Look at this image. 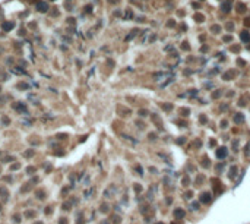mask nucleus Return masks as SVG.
Segmentation results:
<instances>
[{"label": "nucleus", "mask_w": 250, "mask_h": 224, "mask_svg": "<svg viewBox=\"0 0 250 224\" xmlns=\"http://www.w3.org/2000/svg\"><path fill=\"white\" fill-rule=\"evenodd\" d=\"M34 152H35L34 149H28V151H25L22 155H24L25 158H29V157H32V155H34Z\"/></svg>", "instance_id": "obj_16"}, {"label": "nucleus", "mask_w": 250, "mask_h": 224, "mask_svg": "<svg viewBox=\"0 0 250 224\" xmlns=\"http://www.w3.org/2000/svg\"><path fill=\"white\" fill-rule=\"evenodd\" d=\"M13 107H15L16 110H19V112H22V110L25 112V106H24V104H15Z\"/></svg>", "instance_id": "obj_22"}, {"label": "nucleus", "mask_w": 250, "mask_h": 224, "mask_svg": "<svg viewBox=\"0 0 250 224\" xmlns=\"http://www.w3.org/2000/svg\"><path fill=\"white\" fill-rule=\"evenodd\" d=\"M0 211H1V207H0Z\"/></svg>", "instance_id": "obj_47"}, {"label": "nucleus", "mask_w": 250, "mask_h": 224, "mask_svg": "<svg viewBox=\"0 0 250 224\" xmlns=\"http://www.w3.org/2000/svg\"><path fill=\"white\" fill-rule=\"evenodd\" d=\"M35 9H37L38 12H47V10H48V4H47L45 1H38V3L35 4Z\"/></svg>", "instance_id": "obj_5"}, {"label": "nucleus", "mask_w": 250, "mask_h": 224, "mask_svg": "<svg viewBox=\"0 0 250 224\" xmlns=\"http://www.w3.org/2000/svg\"><path fill=\"white\" fill-rule=\"evenodd\" d=\"M59 224H69V220L64 218V217H62V218L59 220Z\"/></svg>", "instance_id": "obj_29"}, {"label": "nucleus", "mask_w": 250, "mask_h": 224, "mask_svg": "<svg viewBox=\"0 0 250 224\" xmlns=\"http://www.w3.org/2000/svg\"><path fill=\"white\" fill-rule=\"evenodd\" d=\"M192 196H193V192H187L186 193V198H192Z\"/></svg>", "instance_id": "obj_41"}, {"label": "nucleus", "mask_w": 250, "mask_h": 224, "mask_svg": "<svg viewBox=\"0 0 250 224\" xmlns=\"http://www.w3.org/2000/svg\"><path fill=\"white\" fill-rule=\"evenodd\" d=\"M35 224H42V223H41V221H38V223H35Z\"/></svg>", "instance_id": "obj_45"}, {"label": "nucleus", "mask_w": 250, "mask_h": 224, "mask_svg": "<svg viewBox=\"0 0 250 224\" xmlns=\"http://www.w3.org/2000/svg\"><path fill=\"white\" fill-rule=\"evenodd\" d=\"M219 31H221V27H219V25H212V27H211V32L218 34Z\"/></svg>", "instance_id": "obj_15"}, {"label": "nucleus", "mask_w": 250, "mask_h": 224, "mask_svg": "<svg viewBox=\"0 0 250 224\" xmlns=\"http://www.w3.org/2000/svg\"><path fill=\"white\" fill-rule=\"evenodd\" d=\"M234 122L239 125V123H244V116L241 114V113H237L236 116H234Z\"/></svg>", "instance_id": "obj_12"}, {"label": "nucleus", "mask_w": 250, "mask_h": 224, "mask_svg": "<svg viewBox=\"0 0 250 224\" xmlns=\"http://www.w3.org/2000/svg\"><path fill=\"white\" fill-rule=\"evenodd\" d=\"M184 215H186V212H184L183 208H176V210H174V217H176V220H181V218H184Z\"/></svg>", "instance_id": "obj_4"}, {"label": "nucleus", "mask_w": 250, "mask_h": 224, "mask_svg": "<svg viewBox=\"0 0 250 224\" xmlns=\"http://www.w3.org/2000/svg\"><path fill=\"white\" fill-rule=\"evenodd\" d=\"M37 171V167H34V166H29V167H27V173L28 174H34Z\"/></svg>", "instance_id": "obj_19"}, {"label": "nucleus", "mask_w": 250, "mask_h": 224, "mask_svg": "<svg viewBox=\"0 0 250 224\" xmlns=\"http://www.w3.org/2000/svg\"><path fill=\"white\" fill-rule=\"evenodd\" d=\"M157 224H165V223H163V221H158V223H157Z\"/></svg>", "instance_id": "obj_44"}, {"label": "nucleus", "mask_w": 250, "mask_h": 224, "mask_svg": "<svg viewBox=\"0 0 250 224\" xmlns=\"http://www.w3.org/2000/svg\"><path fill=\"white\" fill-rule=\"evenodd\" d=\"M225 28H227V30H228V31H231V30H233V28H234V25H233V22H228V24H227V27H225Z\"/></svg>", "instance_id": "obj_33"}, {"label": "nucleus", "mask_w": 250, "mask_h": 224, "mask_svg": "<svg viewBox=\"0 0 250 224\" xmlns=\"http://www.w3.org/2000/svg\"><path fill=\"white\" fill-rule=\"evenodd\" d=\"M107 1H108V3H113V4H114V3H117L119 0H107Z\"/></svg>", "instance_id": "obj_43"}, {"label": "nucleus", "mask_w": 250, "mask_h": 224, "mask_svg": "<svg viewBox=\"0 0 250 224\" xmlns=\"http://www.w3.org/2000/svg\"><path fill=\"white\" fill-rule=\"evenodd\" d=\"M240 40L243 41V42H250V32L249 31H241L240 32Z\"/></svg>", "instance_id": "obj_6"}, {"label": "nucleus", "mask_w": 250, "mask_h": 224, "mask_svg": "<svg viewBox=\"0 0 250 224\" xmlns=\"http://www.w3.org/2000/svg\"><path fill=\"white\" fill-rule=\"evenodd\" d=\"M13 27H15V22H10V21H6V22L1 24V28H3V31H6V32L10 31Z\"/></svg>", "instance_id": "obj_7"}, {"label": "nucleus", "mask_w": 250, "mask_h": 224, "mask_svg": "<svg viewBox=\"0 0 250 224\" xmlns=\"http://www.w3.org/2000/svg\"><path fill=\"white\" fill-rule=\"evenodd\" d=\"M0 195H1V198H3V199H6V198H7V189H6L4 186L0 187Z\"/></svg>", "instance_id": "obj_14"}, {"label": "nucleus", "mask_w": 250, "mask_h": 224, "mask_svg": "<svg viewBox=\"0 0 250 224\" xmlns=\"http://www.w3.org/2000/svg\"><path fill=\"white\" fill-rule=\"evenodd\" d=\"M212 187H213L215 196H218V195H221V193L224 192V186H222V183H221L218 179H213V180H212Z\"/></svg>", "instance_id": "obj_1"}, {"label": "nucleus", "mask_w": 250, "mask_h": 224, "mask_svg": "<svg viewBox=\"0 0 250 224\" xmlns=\"http://www.w3.org/2000/svg\"><path fill=\"white\" fill-rule=\"evenodd\" d=\"M25 217H28V218L35 217V212H34V211H27V212H25Z\"/></svg>", "instance_id": "obj_25"}, {"label": "nucleus", "mask_w": 250, "mask_h": 224, "mask_svg": "<svg viewBox=\"0 0 250 224\" xmlns=\"http://www.w3.org/2000/svg\"><path fill=\"white\" fill-rule=\"evenodd\" d=\"M201 1H202V0H201Z\"/></svg>", "instance_id": "obj_49"}, {"label": "nucleus", "mask_w": 250, "mask_h": 224, "mask_svg": "<svg viewBox=\"0 0 250 224\" xmlns=\"http://www.w3.org/2000/svg\"><path fill=\"white\" fill-rule=\"evenodd\" d=\"M183 183H184V186H187V185H189V179L184 177V179H183Z\"/></svg>", "instance_id": "obj_38"}, {"label": "nucleus", "mask_w": 250, "mask_h": 224, "mask_svg": "<svg viewBox=\"0 0 250 224\" xmlns=\"http://www.w3.org/2000/svg\"><path fill=\"white\" fill-rule=\"evenodd\" d=\"M178 113H180L181 116H184V117H186V116H189L190 110H189V109H186V107H183V109H180V110H178Z\"/></svg>", "instance_id": "obj_17"}, {"label": "nucleus", "mask_w": 250, "mask_h": 224, "mask_svg": "<svg viewBox=\"0 0 250 224\" xmlns=\"http://www.w3.org/2000/svg\"><path fill=\"white\" fill-rule=\"evenodd\" d=\"M139 116H140V117H145V116H148V110H139Z\"/></svg>", "instance_id": "obj_31"}, {"label": "nucleus", "mask_w": 250, "mask_h": 224, "mask_svg": "<svg viewBox=\"0 0 250 224\" xmlns=\"http://www.w3.org/2000/svg\"><path fill=\"white\" fill-rule=\"evenodd\" d=\"M101 212H108V205H105V204H102L101 205V210H100Z\"/></svg>", "instance_id": "obj_24"}, {"label": "nucleus", "mask_w": 250, "mask_h": 224, "mask_svg": "<svg viewBox=\"0 0 250 224\" xmlns=\"http://www.w3.org/2000/svg\"><path fill=\"white\" fill-rule=\"evenodd\" d=\"M35 195H37V199H40V201H42V199L45 198V190H42V189H40V190H37V192H35Z\"/></svg>", "instance_id": "obj_13"}, {"label": "nucleus", "mask_w": 250, "mask_h": 224, "mask_svg": "<svg viewBox=\"0 0 250 224\" xmlns=\"http://www.w3.org/2000/svg\"><path fill=\"white\" fill-rule=\"evenodd\" d=\"M161 106H163V109H164V110H168V112L173 109V104H161Z\"/></svg>", "instance_id": "obj_26"}, {"label": "nucleus", "mask_w": 250, "mask_h": 224, "mask_svg": "<svg viewBox=\"0 0 250 224\" xmlns=\"http://www.w3.org/2000/svg\"><path fill=\"white\" fill-rule=\"evenodd\" d=\"M9 169H10V171H15V170L21 169V163H13V164H12V166H10Z\"/></svg>", "instance_id": "obj_18"}, {"label": "nucleus", "mask_w": 250, "mask_h": 224, "mask_svg": "<svg viewBox=\"0 0 250 224\" xmlns=\"http://www.w3.org/2000/svg\"><path fill=\"white\" fill-rule=\"evenodd\" d=\"M215 155H216V158H219V160H224L225 157H227V148L225 147H221V148H218L215 151Z\"/></svg>", "instance_id": "obj_3"}, {"label": "nucleus", "mask_w": 250, "mask_h": 224, "mask_svg": "<svg viewBox=\"0 0 250 224\" xmlns=\"http://www.w3.org/2000/svg\"><path fill=\"white\" fill-rule=\"evenodd\" d=\"M4 180H6V182H12V177H9V176H7V177H4Z\"/></svg>", "instance_id": "obj_42"}, {"label": "nucleus", "mask_w": 250, "mask_h": 224, "mask_svg": "<svg viewBox=\"0 0 250 224\" xmlns=\"http://www.w3.org/2000/svg\"><path fill=\"white\" fill-rule=\"evenodd\" d=\"M222 40H224V42H231V41H233V37H231V35H225Z\"/></svg>", "instance_id": "obj_28"}, {"label": "nucleus", "mask_w": 250, "mask_h": 224, "mask_svg": "<svg viewBox=\"0 0 250 224\" xmlns=\"http://www.w3.org/2000/svg\"><path fill=\"white\" fill-rule=\"evenodd\" d=\"M199 201L203 204V205H208L212 202V196H211V193L209 192H202L201 193V196H199Z\"/></svg>", "instance_id": "obj_2"}, {"label": "nucleus", "mask_w": 250, "mask_h": 224, "mask_svg": "<svg viewBox=\"0 0 250 224\" xmlns=\"http://www.w3.org/2000/svg\"><path fill=\"white\" fill-rule=\"evenodd\" d=\"M236 171H237V166H233V167H231V170H230V177H231V179L234 177Z\"/></svg>", "instance_id": "obj_21"}, {"label": "nucleus", "mask_w": 250, "mask_h": 224, "mask_svg": "<svg viewBox=\"0 0 250 224\" xmlns=\"http://www.w3.org/2000/svg\"><path fill=\"white\" fill-rule=\"evenodd\" d=\"M181 48H183V50H189V48H190L189 44H187V41H184V42L181 44Z\"/></svg>", "instance_id": "obj_32"}, {"label": "nucleus", "mask_w": 250, "mask_h": 224, "mask_svg": "<svg viewBox=\"0 0 250 224\" xmlns=\"http://www.w3.org/2000/svg\"><path fill=\"white\" fill-rule=\"evenodd\" d=\"M167 27H170V28H174V27H176V22H174V19H168V22H167Z\"/></svg>", "instance_id": "obj_23"}, {"label": "nucleus", "mask_w": 250, "mask_h": 224, "mask_svg": "<svg viewBox=\"0 0 250 224\" xmlns=\"http://www.w3.org/2000/svg\"><path fill=\"white\" fill-rule=\"evenodd\" d=\"M222 78H224V81H231V79H234V78H236V71H228V72H225V73L222 75Z\"/></svg>", "instance_id": "obj_8"}, {"label": "nucleus", "mask_w": 250, "mask_h": 224, "mask_svg": "<svg viewBox=\"0 0 250 224\" xmlns=\"http://www.w3.org/2000/svg\"><path fill=\"white\" fill-rule=\"evenodd\" d=\"M0 89H1V88H0Z\"/></svg>", "instance_id": "obj_48"}, {"label": "nucleus", "mask_w": 250, "mask_h": 224, "mask_svg": "<svg viewBox=\"0 0 250 224\" xmlns=\"http://www.w3.org/2000/svg\"><path fill=\"white\" fill-rule=\"evenodd\" d=\"M1 123H3L4 126H6V125H9V119H7L6 116H3V117H1Z\"/></svg>", "instance_id": "obj_30"}, {"label": "nucleus", "mask_w": 250, "mask_h": 224, "mask_svg": "<svg viewBox=\"0 0 250 224\" xmlns=\"http://www.w3.org/2000/svg\"><path fill=\"white\" fill-rule=\"evenodd\" d=\"M221 10H222V12H225V13H228V12L231 10V0L224 1V3L221 4Z\"/></svg>", "instance_id": "obj_9"}, {"label": "nucleus", "mask_w": 250, "mask_h": 224, "mask_svg": "<svg viewBox=\"0 0 250 224\" xmlns=\"http://www.w3.org/2000/svg\"><path fill=\"white\" fill-rule=\"evenodd\" d=\"M202 166H205V167H209V163H208V158H205V160H202Z\"/></svg>", "instance_id": "obj_36"}, {"label": "nucleus", "mask_w": 250, "mask_h": 224, "mask_svg": "<svg viewBox=\"0 0 250 224\" xmlns=\"http://www.w3.org/2000/svg\"><path fill=\"white\" fill-rule=\"evenodd\" d=\"M193 19H195L198 24H202V22L205 21V16H203L202 13H195V15H193Z\"/></svg>", "instance_id": "obj_11"}, {"label": "nucleus", "mask_w": 250, "mask_h": 224, "mask_svg": "<svg viewBox=\"0 0 250 224\" xmlns=\"http://www.w3.org/2000/svg\"><path fill=\"white\" fill-rule=\"evenodd\" d=\"M44 212H45V214H48V215H50V214H51V212H53V210H51V207H47V210H44Z\"/></svg>", "instance_id": "obj_35"}, {"label": "nucleus", "mask_w": 250, "mask_h": 224, "mask_svg": "<svg viewBox=\"0 0 250 224\" xmlns=\"http://www.w3.org/2000/svg\"><path fill=\"white\" fill-rule=\"evenodd\" d=\"M244 25H246V27H249V25H250V18L244 19Z\"/></svg>", "instance_id": "obj_39"}, {"label": "nucleus", "mask_w": 250, "mask_h": 224, "mask_svg": "<svg viewBox=\"0 0 250 224\" xmlns=\"http://www.w3.org/2000/svg\"><path fill=\"white\" fill-rule=\"evenodd\" d=\"M239 13H246V10H247V6L244 4V3H237V9H236Z\"/></svg>", "instance_id": "obj_10"}, {"label": "nucleus", "mask_w": 250, "mask_h": 224, "mask_svg": "<svg viewBox=\"0 0 250 224\" xmlns=\"http://www.w3.org/2000/svg\"><path fill=\"white\" fill-rule=\"evenodd\" d=\"M63 210H64V211L70 210V204H63Z\"/></svg>", "instance_id": "obj_37"}, {"label": "nucleus", "mask_w": 250, "mask_h": 224, "mask_svg": "<svg viewBox=\"0 0 250 224\" xmlns=\"http://www.w3.org/2000/svg\"><path fill=\"white\" fill-rule=\"evenodd\" d=\"M201 122L205 123V122H206V116H201Z\"/></svg>", "instance_id": "obj_40"}, {"label": "nucleus", "mask_w": 250, "mask_h": 224, "mask_svg": "<svg viewBox=\"0 0 250 224\" xmlns=\"http://www.w3.org/2000/svg\"><path fill=\"white\" fill-rule=\"evenodd\" d=\"M222 95V92H221V89H218V91H215V92H212V98H219Z\"/></svg>", "instance_id": "obj_20"}, {"label": "nucleus", "mask_w": 250, "mask_h": 224, "mask_svg": "<svg viewBox=\"0 0 250 224\" xmlns=\"http://www.w3.org/2000/svg\"><path fill=\"white\" fill-rule=\"evenodd\" d=\"M247 48H249V50H250V44H249V47H247Z\"/></svg>", "instance_id": "obj_46"}, {"label": "nucleus", "mask_w": 250, "mask_h": 224, "mask_svg": "<svg viewBox=\"0 0 250 224\" xmlns=\"http://www.w3.org/2000/svg\"><path fill=\"white\" fill-rule=\"evenodd\" d=\"M227 126H228V122H227V120H222V122H221V127H222V129H225Z\"/></svg>", "instance_id": "obj_34"}, {"label": "nucleus", "mask_w": 250, "mask_h": 224, "mask_svg": "<svg viewBox=\"0 0 250 224\" xmlns=\"http://www.w3.org/2000/svg\"><path fill=\"white\" fill-rule=\"evenodd\" d=\"M13 221H15V223H21V215H19V214H15V215H13Z\"/></svg>", "instance_id": "obj_27"}]
</instances>
